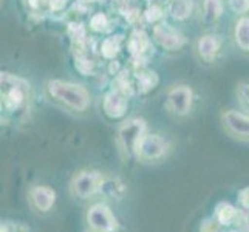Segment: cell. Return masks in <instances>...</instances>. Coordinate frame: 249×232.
Returning a JSON list of instances; mask_svg holds the SVG:
<instances>
[{"label":"cell","mask_w":249,"mask_h":232,"mask_svg":"<svg viewBox=\"0 0 249 232\" xmlns=\"http://www.w3.org/2000/svg\"><path fill=\"white\" fill-rule=\"evenodd\" d=\"M235 44L240 50L249 51V17H240L234 30Z\"/></svg>","instance_id":"cell-13"},{"label":"cell","mask_w":249,"mask_h":232,"mask_svg":"<svg viewBox=\"0 0 249 232\" xmlns=\"http://www.w3.org/2000/svg\"><path fill=\"white\" fill-rule=\"evenodd\" d=\"M47 89L51 98H54L56 101H59L61 104L67 106L71 110L84 111L87 110L90 104V94L87 89H84L79 84L53 79L48 82Z\"/></svg>","instance_id":"cell-1"},{"label":"cell","mask_w":249,"mask_h":232,"mask_svg":"<svg viewBox=\"0 0 249 232\" xmlns=\"http://www.w3.org/2000/svg\"><path fill=\"white\" fill-rule=\"evenodd\" d=\"M221 123L231 135L249 140V115L237 110H228L221 115Z\"/></svg>","instance_id":"cell-8"},{"label":"cell","mask_w":249,"mask_h":232,"mask_svg":"<svg viewBox=\"0 0 249 232\" xmlns=\"http://www.w3.org/2000/svg\"><path fill=\"white\" fill-rule=\"evenodd\" d=\"M223 14V2L221 0H204L203 5V17L208 23H215Z\"/></svg>","instance_id":"cell-16"},{"label":"cell","mask_w":249,"mask_h":232,"mask_svg":"<svg viewBox=\"0 0 249 232\" xmlns=\"http://www.w3.org/2000/svg\"><path fill=\"white\" fill-rule=\"evenodd\" d=\"M145 20L150 22V23H157L162 19V10L157 5H152L150 8H147V11H145Z\"/></svg>","instance_id":"cell-23"},{"label":"cell","mask_w":249,"mask_h":232,"mask_svg":"<svg viewBox=\"0 0 249 232\" xmlns=\"http://www.w3.org/2000/svg\"><path fill=\"white\" fill-rule=\"evenodd\" d=\"M201 232H218V223L213 220H206L201 225Z\"/></svg>","instance_id":"cell-26"},{"label":"cell","mask_w":249,"mask_h":232,"mask_svg":"<svg viewBox=\"0 0 249 232\" xmlns=\"http://www.w3.org/2000/svg\"><path fill=\"white\" fill-rule=\"evenodd\" d=\"M87 220L90 226L101 232H113L118 228V221L111 211L104 204H96L89 211Z\"/></svg>","instance_id":"cell-7"},{"label":"cell","mask_w":249,"mask_h":232,"mask_svg":"<svg viewBox=\"0 0 249 232\" xmlns=\"http://www.w3.org/2000/svg\"><path fill=\"white\" fill-rule=\"evenodd\" d=\"M237 96L240 102L249 108V84H238L237 85Z\"/></svg>","instance_id":"cell-25"},{"label":"cell","mask_w":249,"mask_h":232,"mask_svg":"<svg viewBox=\"0 0 249 232\" xmlns=\"http://www.w3.org/2000/svg\"><path fill=\"white\" fill-rule=\"evenodd\" d=\"M158 82V77L153 71H144L138 76V85H140V90L141 91H149L157 85Z\"/></svg>","instance_id":"cell-17"},{"label":"cell","mask_w":249,"mask_h":232,"mask_svg":"<svg viewBox=\"0 0 249 232\" xmlns=\"http://www.w3.org/2000/svg\"><path fill=\"white\" fill-rule=\"evenodd\" d=\"M166 150H167V143L160 135L145 133L141 138L138 147H136V155H138V158L144 161H153L164 157Z\"/></svg>","instance_id":"cell-5"},{"label":"cell","mask_w":249,"mask_h":232,"mask_svg":"<svg viewBox=\"0 0 249 232\" xmlns=\"http://www.w3.org/2000/svg\"><path fill=\"white\" fill-rule=\"evenodd\" d=\"M128 48H130V53L133 56L140 57L144 53V51L149 48V37H147V34H145L144 31L136 30L132 34L130 40H128Z\"/></svg>","instance_id":"cell-15"},{"label":"cell","mask_w":249,"mask_h":232,"mask_svg":"<svg viewBox=\"0 0 249 232\" xmlns=\"http://www.w3.org/2000/svg\"><path fill=\"white\" fill-rule=\"evenodd\" d=\"M28 2L33 10H40V8H44L45 5H50V0H28Z\"/></svg>","instance_id":"cell-28"},{"label":"cell","mask_w":249,"mask_h":232,"mask_svg":"<svg viewBox=\"0 0 249 232\" xmlns=\"http://www.w3.org/2000/svg\"><path fill=\"white\" fill-rule=\"evenodd\" d=\"M153 37H155V40L162 48H166L169 51L179 50L184 42L181 34L166 23H160L153 27Z\"/></svg>","instance_id":"cell-9"},{"label":"cell","mask_w":249,"mask_h":232,"mask_svg":"<svg viewBox=\"0 0 249 232\" xmlns=\"http://www.w3.org/2000/svg\"><path fill=\"white\" fill-rule=\"evenodd\" d=\"M102 181H104V178L98 172H81L73 179L71 189L76 196H79V198H89V196L101 191Z\"/></svg>","instance_id":"cell-4"},{"label":"cell","mask_w":249,"mask_h":232,"mask_svg":"<svg viewBox=\"0 0 249 232\" xmlns=\"http://www.w3.org/2000/svg\"><path fill=\"white\" fill-rule=\"evenodd\" d=\"M101 192L111 195V196H119L124 192V186L119 183L118 179H107V181H102Z\"/></svg>","instance_id":"cell-20"},{"label":"cell","mask_w":249,"mask_h":232,"mask_svg":"<svg viewBox=\"0 0 249 232\" xmlns=\"http://www.w3.org/2000/svg\"><path fill=\"white\" fill-rule=\"evenodd\" d=\"M67 5V0H50V8L53 11H61Z\"/></svg>","instance_id":"cell-27"},{"label":"cell","mask_w":249,"mask_h":232,"mask_svg":"<svg viewBox=\"0 0 249 232\" xmlns=\"http://www.w3.org/2000/svg\"><path fill=\"white\" fill-rule=\"evenodd\" d=\"M76 68H78V71L82 73L84 76H87L93 71V61L89 57H85L84 54L82 56H78L76 57Z\"/></svg>","instance_id":"cell-22"},{"label":"cell","mask_w":249,"mask_h":232,"mask_svg":"<svg viewBox=\"0 0 249 232\" xmlns=\"http://www.w3.org/2000/svg\"><path fill=\"white\" fill-rule=\"evenodd\" d=\"M192 101L194 93L192 89L187 87V85H177V87L170 89L167 93V102L170 110L179 116H184L191 111Z\"/></svg>","instance_id":"cell-6"},{"label":"cell","mask_w":249,"mask_h":232,"mask_svg":"<svg viewBox=\"0 0 249 232\" xmlns=\"http://www.w3.org/2000/svg\"><path fill=\"white\" fill-rule=\"evenodd\" d=\"M79 2H85V3H89V2H98V0H79Z\"/></svg>","instance_id":"cell-30"},{"label":"cell","mask_w":249,"mask_h":232,"mask_svg":"<svg viewBox=\"0 0 249 232\" xmlns=\"http://www.w3.org/2000/svg\"><path fill=\"white\" fill-rule=\"evenodd\" d=\"M30 195H31L33 204L36 206L39 211H42V212L50 211L51 206L54 204V200H56L54 191H53V189L47 187V186H37V187H34Z\"/></svg>","instance_id":"cell-12"},{"label":"cell","mask_w":249,"mask_h":232,"mask_svg":"<svg viewBox=\"0 0 249 232\" xmlns=\"http://www.w3.org/2000/svg\"><path fill=\"white\" fill-rule=\"evenodd\" d=\"M0 84H2V104L8 111H17L27 104L30 94V84L27 81L11 73H2Z\"/></svg>","instance_id":"cell-2"},{"label":"cell","mask_w":249,"mask_h":232,"mask_svg":"<svg viewBox=\"0 0 249 232\" xmlns=\"http://www.w3.org/2000/svg\"><path fill=\"white\" fill-rule=\"evenodd\" d=\"M119 51V40L115 37H107L104 42H102V47H101V53L104 57L111 59L115 57L116 53Z\"/></svg>","instance_id":"cell-19"},{"label":"cell","mask_w":249,"mask_h":232,"mask_svg":"<svg viewBox=\"0 0 249 232\" xmlns=\"http://www.w3.org/2000/svg\"><path fill=\"white\" fill-rule=\"evenodd\" d=\"M240 201H242V204L246 209H249V187L243 189V191L240 192Z\"/></svg>","instance_id":"cell-29"},{"label":"cell","mask_w":249,"mask_h":232,"mask_svg":"<svg viewBox=\"0 0 249 232\" xmlns=\"http://www.w3.org/2000/svg\"><path fill=\"white\" fill-rule=\"evenodd\" d=\"M107 25H108V20H107V17L106 14H102V13H98V14H94L91 17V20H90V27L93 31H104L107 28Z\"/></svg>","instance_id":"cell-21"},{"label":"cell","mask_w":249,"mask_h":232,"mask_svg":"<svg viewBox=\"0 0 249 232\" xmlns=\"http://www.w3.org/2000/svg\"><path fill=\"white\" fill-rule=\"evenodd\" d=\"M192 0H170L169 3V13L175 20H186L192 14Z\"/></svg>","instance_id":"cell-14"},{"label":"cell","mask_w":249,"mask_h":232,"mask_svg":"<svg viewBox=\"0 0 249 232\" xmlns=\"http://www.w3.org/2000/svg\"><path fill=\"white\" fill-rule=\"evenodd\" d=\"M234 217H235V209L231 204L223 203L217 208V218L221 225H229Z\"/></svg>","instance_id":"cell-18"},{"label":"cell","mask_w":249,"mask_h":232,"mask_svg":"<svg viewBox=\"0 0 249 232\" xmlns=\"http://www.w3.org/2000/svg\"><path fill=\"white\" fill-rule=\"evenodd\" d=\"M128 107V99L127 94L119 91V90H113L106 94L104 98V104H102V108H104V113L111 118V119H118L125 115Z\"/></svg>","instance_id":"cell-10"},{"label":"cell","mask_w":249,"mask_h":232,"mask_svg":"<svg viewBox=\"0 0 249 232\" xmlns=\"http://www.w3.org/2000/svg\"><path fill=\"white\" fill-rule=\"evenodd\" d=\"M145 135V123L140 118H133L125 121L118 130V143L124 153H136V147Z\"/></svg>","instance_id":"cell-3"},{"label":"cell","mask_w":249,"mask_h":232,"mask_svg":"<svg viewBox=\"0 0 249 232\" xmlns=\"http://www.w3.org/2000/svg\"><path fill=\"white\" fill-rule=\"evenodd\" d=\"M229 8L237 14H245L249 11V0H229Z\"/></svg>","instance_id":"cell-24"},{"label":"cell","mask_w":249,"mask_h":232,"mask_svg":"<svg viewBox=\"0 0 249 232\" xmlns=\"http://www.w3.org/2000/svg\"><path fill=\"white\" fill-rule=\"evenodd\" d=\"M220 48H221V40L218 36H213V34L203 36L196 42V51H198L200 57L204 62H213Z\"/></svg>","instance_id":"cell-11"}]
</instances>
